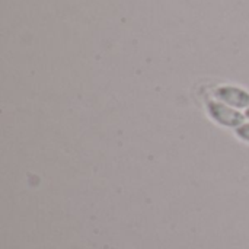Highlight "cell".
Masks as SVG:
<instances>
[{
  "instance_id": "1",
  "label": "cell",
  "mask_w": 249,
  "mask_h": 249,
  "mask_svg": "<svg viewBox=\"0 0 249 249\" xmlns=\"http://www.w3.org/2000/svg\"><path fill=\"white\" fill-rule=\"evenodd\" d=\"M207 111H209V115L216 123H219L220 125H225V127H231V128L241 127L244 120L247 118L235 108H232L223 102H217V101H210L207 104Z\"/></svg>"
},
{
  "instance_id": "2",
  "label": "cell",
  "mask_w": 249,
  "mask_h": 249,
  "mask_svg": "<svg viewBox=\"0 0 249 249\" xmlns=\"http://www.w3.org/2000/svg\"><path fill=\"white\" fill-rule=\"evenodd\" d=\"M219 102H223L235 109L249 108V93L236 86H220L214 90Z\"/></svg>"
},
{
  "instance_id": "3",
  "label": "cell",
  "mask_w": 249,
  "mask_h": 249,
  "mask_svg": "<svg viewBox=\"0 0 249 249\" xmlns=\"http://www.w3.org/2000/svg\"><path fill=\"white\" fill-rule=\"evenodd\" d=\"M236 134H238L242 140L249 142V124H242L241 127H238V128H236Z\"/></svg>"
},
{
  "instance_id": "4",
  "label": "cell",
  "mask_w": 249,
  "mask_h": 249,
  "mask_svg": "<svg viewBox=\"0 0 249 249\" xmlns=\"http://www.w3.org/2000/svg\"><path fill=\"white\" fill-rule=\"evenodd\" d=\"M245 115H247V118H249V108H247V114Z\"/></svg>"
}]
</instances>
